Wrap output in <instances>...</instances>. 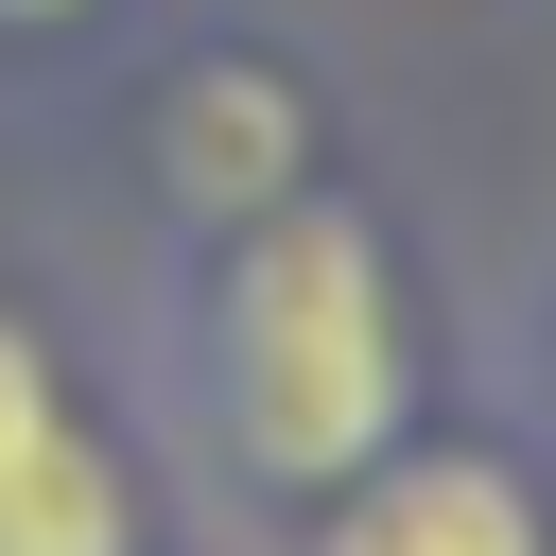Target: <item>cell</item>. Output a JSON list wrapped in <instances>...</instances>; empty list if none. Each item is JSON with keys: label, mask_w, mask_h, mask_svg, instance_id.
Returning a JSON list of instances; mask_svg holds the SVG:
<instances>
[{"label": "cell", "mask_w": 556, "mask_h": 556, "mask_svg": "<svg viewBox=\"0 0 556 556\" xmlns=\"http://www.w3.org/2000/svg\"><path fill=\"white\" fill-rule=\"evenodd\" d=\"M70 17H104V0H0V35H70Z\"/></svg>", "instance_id": "4"}, {"label": "cell", "mask_w": 556, "mask_h": 556, "mask_svg": "<svg viewBox=\"0 0 556 556\" xmlns=\"http://www.w3.org/2000/svg\"><path fill=\"white\" fill-rule=\"evenodd\" d=\"M139 174H156V208L174 226H243V208H278V191H313L330 174V139H313V87L278 70V52H191L174 87H156V122H139Z\"/></svg>", "instance_id": "2"}, {"label": "cell", "mask_w": 556, "mask_h": 556, "mask_svg": "<svg viewBox=\"0 0 556 556\" xmlns=\"http://www.w3.org/2000/svg\"><path fill=\"white\" fill-rule=\"evenodd\" d=\"M174 417L243 504H330L417 434V278L365 191H278L243 226H174Z\"/></svg>", "instance_id": "1"}, {"label": "cell", "mask_w": 556, "mask_h": 556, "mask_svg": "<svg viewBox=\"0 0 556 556\" xmlns=\"http://www.w3.org/2000/svg\"><path fill=\"white\" fill-rule=\"evenodd\" d=\"M313 539L295 556H556V504H539V469L504 452V434H400V452H365L330 504H295Z\"/></svg>", "instance_id": "3"}]
</instances>
